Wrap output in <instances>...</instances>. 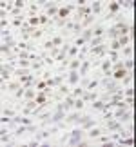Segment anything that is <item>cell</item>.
Here are the masks:
<instances>
[{
    "label": "cell",
    "mask_w": 136,
    "mask_h": 147,
    "mask_svg": "<svg viewBox=\"0 0 136 147\" xmlns=\"http://www.w3.org/2000/svg\"><path fill=\"white\" fill-rule=\"evenodd\" d=\"M133 116H134L133 107H131V109H125V111H122V109H116L114 111V118H116V120H120L122 123H131L133 122Z\"/></svg>",
    "instance_id": "obj_1"
},
{
    "label": "cell",
    "mask_w": 136,
    "mask_h": 147,
    "mask_svg": "<svg viewBox=\"0 0 136 147\" xmlns=\"http://www.w3.org/2000/svg\"><path fill=\"white\" fill-rule=\"evenodd\" d=\"M82 136H83V129L82 127H76V129H73L71 131V138H69V144L71 147H75V145H80L82 142Z\"/></svg>",
    "instance_id": "obj_2"
},
{
    "label": "cell",
    "mask_w": 136,
    "mask_h": 147,
    "mask_svg": "<svg viewBox=\"0 0 136 147\" xmlns=\"http://www.w3.org/2000/svg\"><path fill=\"white\" fill-rule=\"evenodd\" d=\"M96 125V120L91 115H82L80 118V123H78V127H82L83 131H89V129H93Z\"/></svg>",
    "instance_id": "obj_3"
},
{
    "label": "cell",
    "mask_w": 136,
    "mask_h": 147,
    "mask_svg": "<svg viewBox=\"0 0 136 147\" xmlns=\"http://www.w3.org/2000/svg\"><path fill=\"white\" fill-rule=\"evenodd\" d=\"M65 116H67V113H65V111H55V113H53V116L49 118L47 125H56V123L64 122V120H65ZM47 125H45V127H47Z\"/></svg>",
    "instance_id": "obj_4"
},
{
    "label": "cell",
    "mask_w": 136,
    "mask_h": 147,
    "mask_svg": "<svg viewBox=\"0 0 136 147\" xmlns=\"http://www.w3.org/2000/svg\"><path fill=\"white\" fill-rule=\"evenodd\" d=\"M105 129H107V131H112V133H116V131H122V129H123V123L120 122V120H112V118H111V120H105Z\"/></svg>",
    "instance_id": "obj_5"
},
{
    "label": "cell",
    "mask_w": 136,
    "mask_h": 147,
    "mask_svg": "<svg viewBox=\"0 0 136 147\" xmlns=\"http://www.w3.org/2000/svg\"><path fill=\"white\" fill-rule=\"evenodd\" d=\"M107 42L105 44H102V46H96V47H91V55H96V56H102V58H104V56L107 55Z\"/></svg>",
    "instance_id": "obj_6"
},
{
    "label": "cell",
    "mask_w": 136,
    "mask_h": 147,
    "mask_svg": "<svg viewBox=\"0 0 136 147\" xmlns=\"http://www.w3.org/2000/svg\"><path fill=\"white\" fill-rule=\"evenodd\" d=\"M80 73L78 71H69V75H67V82H69V86H78V82H80Z\"/></svg>",
    "instance_id": "obj_7"
},
{
    "label": "cell",
    "mask_w": 136,
    "mask_h": 147,
    "mask_svg": "<svg viewBox=\"0 0 136 147\" xmlns=\"http://www.w3.org/2000/svg\"><path fill=\"white\" fill-rule=\"evenodd\" d=\"M80 118H82V113L80 111H75V113H69V115L65 116V122L67 123H80Z\"/></svg>",
    "instance_id": "obj_8"
},
{
    "label": "cell",
    "mask_w": 136,
    "mask_h": 147,
    "mask_svg": "<svg viewBox=\"0 0 136 147\" xmlns=\"http://www.w3.org/2000/svg\"><path fill=\"white\" fill-rule=\"evenodd\" d=\"M129 73H131V71H127L125 67H122V69H116V71H112V78L120 82V80H123V78H125V76L129 75Z\"/></svg>",
    "instance_id": "obj_9"
},
{
    "label": "cell",
    "mask_w": 136,
    "mask_h": 147,
    "mask_svg": "<svg viewBox=\"0 0 136 147\" xmlns=\"http://www.w3.org/2000/svg\"><path fill=\"white\" fill-rule=\"evenodd\" d=\"M75 9V5H65V7H60V11H58V16H56V18H62V20H67V15L71 13V11Z\"/></svg>",
    "instance_id": "obj_10"
},
{
    "label": "cell",
    "mask_w": 136,
    "mask_h": 147,
    "mask_svg": "<svg viewBox=\"0 0 136 147\" xmlns=\"http://www.w3.org/2000/svg\"><path fill=\"white\" fill-rule=\"evenodd\" d=\"M58 7H56L55 4H45V15L47 16H53V18H56L58 16Z\"/></svg>",
    "instance_id": "obj_11"
},
{
    "label": "cell",
    "mask_w": 136,
    "mask_h": 147,
    "mask_svg": "<svg viewBox=\"0 0 136 147\" xmlns=\"http://www.w3.org/2000/svg\"><path fill=\"white\" fill-rule=\"evenodd\" d=\"M98 96H100V94H98V91H86V93H83V102H86V104H89V102H94V100H98Z\"/></svg>",
    "instance_id": "obj_12"
},
{
    "label": "cell",
    "mask_w": 136,
    "mask_h": 147,
    "mask_svg": "<svg viewBox=\"0 0 136 147\" xmlns=\"http://www.w3.org/2000/svg\"><path fill=\"white\" fill-rule=\"evenodd\" d=\"M89 69H91V60H83L82 65H80V69H78V73H80V76H87Z\"/></svg>",
    "instance_id": "obj_13"
},
{
    "label": "cell",
    "mask_w": 136,
    "mask_h": 147,
    "mask_svg": "<svg viewBox=\"0 0 136 147\" xmlns=\"http://www.w3.org/2000/svg\"><path fill=\"white\" fill-rule=\"evenodd\" d=\"M107 38H109V40H118V38H120V31H118L114 26H111L109 29H107Z\"/></svg>",
    "instance_id": "obj_14"
},
{
    "label": "cell",
    "mask_w": 136,
    "mask_h": 147,
    "mask_svg": "<svg viewBox=\"0 0 136 147\" xmlns=\"http://www.w3.org/2000/svg\"><path fill=\"white\" fill-rule=\"evenodd\" d=\"M94 36H107V29H105V26H96V27H93V38Z\"/></svg>",
    "instance_id": "obj_15"
},
{
    "label": "cell",
    "mask_w": 136,
    "mask_h": 147,
    "mask_svg": "<svg viewBox=\"0 0 136 147\" xmlns=\"http://www.w3.org/2000/svg\"><path fill=\"white\" fill-rule=\"evenodd\" d=\"M102 133H104V131H102V129H100V127H96V125H94L93 129H89V133H87V136H89L91 140H94V138H100V134H102Z\"/></svg>",
    "instance_id": "obj_16"
},
{
    "label": "cell",
    "mask_w": 136,
    "mask_h": 147,
    "mask_svg": "<svg viewBox=\"0 0 136 147\" xmlns=\"http://www.w3.org/2000/svg\"><path fill=\"white\" fill-rule=\"evenodd\" d=\"M105 40H107V36H94L93 40L89 42V46L91 47H96V46H102V44H105Z\"/></svg>",
    "instance_id": "obj_17"
},
{
    "label": "cell",
    "mask_w": 136,
    "mask_h": 147,
    "mask_svg": "<svg viewBox=\"0 0 136 147\" xmlns=\"http://www.w3.org/2000/svg\"><path fill=\"white\" fill-rule=\"evenodd\" d=\"M83 93H86V89H83L82 86H75V89L71 91V96H75V98H80V96H83Z\"/></svg>",
    "instance_id": "obj_18"
},
{
    "label": "cell",
    "mask_w": 136,
    "mask_h": 147,
    "mask_svg": "<svg viewBox=\"0 0 136 147\" xmlns=\"http://www.w3.org/2000/svg\"><path fill=\"white\" fill-rule=\"evenodd\" d=\"M80 65H82V60L80 58H73L69 62V69L71 71H78V69H80Z\"/></svg>",
    "instance_id": "obj_19"
},
{
    "label": "cell",
    "mask_w": 136,
    "mask_h": 147,
    "mask_svg": "<svg viewBox=\"0 0 136 147\" xmlns=\"http://www.w3.org/2000/svg\"><path fill=\"white\" fill-rule=\"evenodd\" d=\"M26 100H35L36 98V91L33 87H26V94H24Z\"/></svg>",
    "instance_id": "obj_20"
},
{
    "label": "cell",
    "mask_w": 136,
    "mask_h": 147,
    "mask_svg": "<svg viewBox=\"0 0 136 147\" xmlns=\"http://www.w3.org/2000/svg\"><path fill=\"white\" fill-rule=\"evenodd\" d=\"M82 38H83L86 42H91V40H93V27H87V29H83Z\"/></svg>",
    "instance_id": "obj_21"
},
{
    "label": "cell",
    "mask_w": 136,
    "mask_h": 147,
    "mask_svg": "<svg viewBox=\"0 0 136 147\" xmlns=\"http://www.w3.org/2000/svg\"><path fill=\"white\" fill-rule=\"evenodd\" d=\"M94 22V15H87L86 18H83V22H82V26H83V29H87V27H91V24Z\"/></svg>",
    "instance_id": "obj_22"
},
{
    "label": "cell",
    "mask_w": 136,
    "mask_h": 147,
    "mask_svg": "<svg viewBox=\"0 0 136 147\" xmlns=\"http://www.w3.org/2000/svg\"><path fill=\"white\" fill-rule=\"evenodd\" d=\"M0 78H2V82L11 80V71H9V69H5V67H2V71H0Z\"/></svg>",
    "instance_id": "obj_23"
},
{
    "label": "cell",
    "mask_w": 136,
    "mask_h": 147,
    "mask_svg": "<svg viewBox=\"0 0 136 147\" xmlns=\"http://www.w3.org/2000/svg\"><path fill=\"white\" fill-rule=\"evenodd\" d=\"M105 56H109L111 62H118V60H120V53H118V51H111V49H109Z\"/></svg>",
    "instance_id": "obj_24"
},
{
    "label": "cell",
    "mask_w": 136,
    "mask_h": 147,
    "mask_svg": "<svg viewBox=\"0 0 136 147\" xmlns=\"http://www.w3.org/2000/svg\"><path fill=\"white\" fill-rule=\"evenodd\" d=\"M100 67H102V71H104V73H109V71L112 69V62H111V60H104Z\"/></svg>",
    "instance_id": "obj_25"
},
{
    "label": "cell",
    "mask_w": 136,
    "mask_h": 147,
    "mask_svg": "<svg viewBox=\"0 0 136 147\" xmlns=\"http://www.w3.org/2000/svg\"><path fill=\"white\" fill-rule=\"evenodd\" d=\"M91 11H93V15H100V11H102V4L100 2H93L91 4Z\"/></svg>",
    "instance_id": "obj_26"
},
{
    "label": "cell",
    "mask_w": 136,
    "mask_h": 147,
    "mask_svg": "<svg viewBox=\"0 0 136 147\" xmlns=\"http://www.w3.org/2000/svg\"><path fill=\"white\" fill-rule=\"evenodd\" d=\"M78 53H80V47H76V46H71V49H69V60H73V58H76L78 56Z\"/></svg>",
    "instance_id": "obj_27"
},
{
    "label": "cell",
    "mask_w": 136,
    "mask_h": 147,
    "mask_svg": "<svg viewBox=\"0 0 136 147\" xmlns=\"http://www.w3.org/2000/svg\"><path fill=\"white\" fill-rule=\"evenodd\" d=\"M83 107H86V102H83V98L80 96V98H75V109L76 111H82Z\"/></svg>",
    "instance_id": "obj_28"
},
{
    "label": "cell",
    "mask_w": 136,
    "mask_h": 147,
    "mask_svg": "<svg viewBox=\"0 0 136 147\" xmlns=\"http://www.w3.org/2000/svg\"><path fill=\"white\" fill-rule=\"evenodd\" d=\"M120 7H123V9H134L136 4L131 2V0H123V2H120Z\"/></svg>",
    "instance_id": "obj_29"
},
{
    "label": "cell",
    "mask_w": 136,
    "mask_h": 147,
    "mask_svg": "<svg viewBox=\"0 0 136 147\" xmlns=\"http://www.w3.org/2000/svg\"><path fill=\"white\" fill-rule=\"evenodd\" d=\"M26 131H27V125H24V123H22V125H18L15 129V136H22V134H26Z\"/></svg>",
    "instance_id": "obj_30"
},
{
    "label": "cell",
    "mask_w": 136,
    "mask_h": 147,
    "mask_svg": "<svg viewBox=\"0 0 136 147\" xmlns=\"http://www.w3.org/2000/svg\"><path fill=\"white\" fill-rule=\"evenodd\" d=\"M104 105H105V102L102 100V98H98V100L93 102V109L94 111H102V107H104Z\"/></svg>",
    "instance_id": "obj_31"
},
{
    "label": "cell",
    "mask_w": 136,
    "mask_h": 147,
    "mask_svg": "<svg viewBox=\"0 0 136 147\" xmlns=\"http://www.w3.org/2000/svg\"><path fill=\"white\" fill-rule=\"evenodd\" d=\"M0 140H2V145H5V144H15L13 140H11V134H9V133H2Z\"/></svg>",
    "instance_id": "obj_32"
},
{
    "label": "cell",
    "mask_w": 136,
    "mask_h": 147,
    "mask_svg": "<svg viewBox=\"0 0 136 147\" xmlns=\"http://www.w3.org/2000/svg\"><path fill=\"white\" fill-rule=\"evenodd\" d=\"M122 55L125 56V60H127V58H131V56H133V47H131V46H125V47L122 49Z\"/></svg>",
    "instance_id": "obj_33"
},
{
    "label": "cell",
    "mask_w": 136,
    "mask_h": 147,
    "mask_svg": "<svg viewBox=\"0 0 136 147\" xmlns=\"http://www.w3.org/2000/svg\"><path fill=\"white\" fill-rule=\"evenodd\" d=\"M2 115H4V116L15 118V116H16V111H15V109H9V107H4V109H2Z\"/></svg>",
    "instance_id": "obj_34"
},
{
    "label": "cell",
    "mask_w": 136,
    "mask_h": 147,
    "mask_svg": "<svg viewBox=\"0 0 136 147\" xmlns=\"http://www.w3.org/2000/svg\"><path fill=\"white\" fill-rule=\"evenodd\" d=\"M51 40H53V44H55L56 47H62V46H64V38H62L60 35H56V36H53V38H51Z\"/></svg>",
    "instance_id": "obj_35"
},
{
    "label": "cell",
    "mask_w": 136,
    "mask_h": 147,
    "mask_svg": "<svg viewBox=\"0 0 136 147\" xmlns=\"http://www.w3.org/2000/svg\"><path fill=\"white\" fill-rule=\"evenodd\" d=\"M20 87H22L20 82H11V84H7V91H18Z\"/></svg>",
    "instance_id": "obj_36"
},
{
    "label": "cell",
    "mask_w": 136,
    "mask_h": 147,
    "mask_svg": "<svg viewBox=\"0 0 136 147\" xmlns=\"http://www.w3.org/2000/svg\"><path fill=\"white\" fill-rule=\"evenodd\" d=\"M118 42H120V46H122V47H125V46H129V42H131V36H129V35L120 36V38H118Z\"/></svg>",
    "instance_id": "obj_37"
},
{
    "label": "cell",
    "mask_w": 136,
    "mask_h": 147,
    "mask_svg": "<svg viewBox=\"0 0 136 147\" xmlns=\"http://www.w3.org/2000/svg\"><path fill=\"white\" fill-rule=\"evenodd\" d=\"M27 24H29V26H33V27H36L38 24H40V16H29Z\"/></svg>",
    "instance_id": "obj_38"
},
{
    "label": "cell",
    "mask_w": 136,
    "mask_h": 147,
    "mask_svg": "<svg viewBox=\"0 0 136 147\" xmlns=\"http://www.w3.org/2000/svg\"><path fill=\"white\" fill-rule=\"evenodd\" d=\"M53 47H55V44H53V40H45V42L42 44V49H44V51H47V53H49V51L53 49Z\"/></svg>",
    "instance_id": "obj_39"
},
{
    "label": "cell",
    "mask_w": 136,
    "mask_h": 147,
    "mask_svg": "<svg viewBox=\"0 0 136 147\" xmlns=\"http://www.w3.org/2000/svg\"><path fill=\"white\" fill-rule=\"evenodd\" d=\"M44 31H45V29H35V31L31 33V38H33V40H38V38L44 35Z\"/></svg>",
    "instance_id": "obj_40"
},
{
    "label": "cell",
    "mask_w": 136,
    "mask_h": 147,
    "mask_svg": "<svg viewBox=\"0 0 136 147\" xmlns=\"http://www.w3.org/2000/svg\"><path fill=\"white\" fill-rule=\"evenodd\" d=\"M98 84H100V80H98V78H93V80L89 82V86H87V89H86V91H93V89H94L96 86H98Z\"/></svg>",
    "instance_id": "obj_41"
},
{
    "label": "cell",
    "mask_w": 136,
    "mask_h": 147,
    "mask_svg": "<svg viewBox=\"0 0 136 147\" xmlns=\"http://www.w3.org/2000/svg\"><path fill=\"white\" fill-rule=\"evenodd\" d=\"M0 51H2V55L11 56V47H9V46H5V44H2V46H0Z\"/></svg>",
    "instance_id": "obj_42"
},
{
    "label": "cell",
    "mask_w": 136,
    "mask_h": 147,
    "mask_svg": "<svg viewBox=\"0 0 136 147\" xmlns=\"http://www.w3.org/2000/svg\"><path fill=\"white\" fill-rule=\"evenodd\" d=\"M123 67H125L127 71H131L133 67H134V60H131V58H127L125 62H123Z\"/></svg>",
    "instance_id": "obj_43"
},
{
    "label": "cell",
    "mask_w": 136,
    "mask_h": 147,
    "mask_svg": "<svg viewBox=\"0 0 136 147\" xmlns=\"http://www.w3.org/2000/svg\"><path fill=\"white\" fill-rule=\"evenodd\" d=\"M58 53H60V47H56V46H55V47L47 53V56H51V58H56V56H58Z\"/></svg>",
    "instance_id": "obj_44"
},
{
    "label": "cell",
    "mask_w": 136,
    "mask_h": 147,
    "mask_svg": "<svg viewBox=\"0 0 136 147\" xmlns=\"http://www.w3.org/2000/svg\"><path fill=\"white\" fill-rule=\"evenodd\" d=\"M42 65H44V60H42V62H33V64H31V69H33V71H40Z\"/></svg>",
    "instance_id": "obj_45"
},
{
    "label": "cell",
    "mask_w": 136,
    "mask_h": 147,
    "mask_svg": "<svg viewBox=\"0 0 136 147\" xmlns=\"http://www.w3.org/2000/svg\"><path fill=\"white\" fill-rule=\"evenodd\" d=\"M122 46H120V42L118 40H111V51H120Z\"/></svg>",
    "instance_id": "obj_46"
},
{
    "label": "cell",
    "mask_w": 136,
    "mask_h": 147,
    "mask_svg": "<svg viewBox=\"0 0 136 147\" xmlns=\"http://www.w3.org/2000/svg\"><path fill=\"white\" fill-rule=\"evenodd\" d=\"M123 96H125V98L134 96V89L133 87H125V89H123Z\"/></svg>",
    "instance_id": "obj_47"
},
{
    "label": "cell",
    "mask_w": 136,
    "mask_h": 147,
    "mask_svg": "<svg viewBox=\"0 0 136 147\" xmlns=\"http://www.w3.org/2000/svg\"><path fill=\"white\" fill-rule=\"evenodd\" d=\"M118 144L120 145H133V138H120Z\"/></svg>",
    "instance_id": "obj_48"
},
{
    "label": "cell",
    "mask_w": 136,
    "mask_h": 147,
    "mask_svg": "<svg viewBox=\"0 0 136 147\" xmlns=\"http://www.w3.org/2000/svg\"><path fill=\"white\" fill-rule=\"evenodd\" d=\"M31 64H33L31 60H18V65H20V67H24V69H27V67H31Z\"/></svg>",
    "instance_id": "obj_49"
},
{
    "label": "cell",
    "mask_w": 136,
    "mask_h": 147,
    "mask_svg": "<svg viewBox=\"0 0 136 147\" xmlns=\"http://www.w3.org/2000/svg\"><path fill=\"white\" fill-rule=\"evenodd\" d=\"M89 82H91V78H89V76H82V80H80V86H82L83 89H87Z\"/></svg>",
    "instance_id": "obj_50"
},
{
    "label": "cell",
    "mask_w": 136,
    "mask_h": 147,
    "mask_svg": "<svg viewBox=\"0 0 136 147\" xmlns=\"http://www.w3.org/2000/svg\"><path fill=\"white\" fill-rule=\"evenodd\" d=\"M131 82H133V73H129V75H127V76H125V78H123V80H122V84H123V86L127 87V86H129V84H131Z\"/></svg>",
    "instance_id": "obj_51"
},
{
    "label": "cell",
    "mask_w": 136,
    "mask_h": 147,
    "mask_svg": "<svg viewBox=\"0 0 136 147\" xmlns=\"http://www.w3.org/2000/svg\"><path fill=\"white\" fill-rule=\"evenodd\" d=\"M13 4H15V7H16V9H20V11H22V9H24V7H26V4H24V0H15V2H13Z\"/></svg>",
    "instance_id": "obj_52"
},
{
    "label": "cell",
    "mask_w": 136,
    "mask_h": 147,
    "mask_svg": "<svg viewBox=\"0 0 136 147\" xmlns=\"http://www.w3.org/2000/svg\"><path fill=\"white\" fill-rule=\"evenodd\" d=\"M75 46H76V47H83V46H86V40H83L82 36H78L76 40H75Z\"/></svg>",
    "instance_id": "obj_53"
},
{
    "label": "cell",
    "mask_w": 136,
    "mask_h": 147,
    "mask_svg": "<svg viewBox=\"0 0 136 147\" xmlns=\"http://www.w3.org/2000/svg\"><path fill=\"white\" fill-rule=\"evenodd\" d=\"M55 62H56V60H55V58H51V56H44V64H45V65H49V67H51V65L55 64Z\"/></svg>",
    "instance_id": "obj_54"
},
{
    "label": "cell",
    "mask_w": 136,
    "mask_h": 147,
    "mask_svg": "<svg viewBox=\"0 0 136 147\" xmlns=\"http://www.w3.org/2000/svg\"><path fill=\"white\" fill-rule=\"evenodd\" d=\"M98 142H100V144H107V142H111V136H107V134H100Z\"/></svg>",
    "instance_id": "obj_55"
},
{
    "label": "cell",
    "mask_w": 136,
    "mask_h": 147,
    "mask_svg": "<svg viewBox=\"0 0 136 147\" xmlns=\"http://www.w3.org/2000/svg\"><path fill=\"white\" fill-rule=\"evenodd\" d=\"M29 11H31V16H35L36 11H38V4H31L29 5Z\"/></svg>",
    "instance_id": "obj_56"
},
{
    "label": "cell",
    "mask_w": 136,
    "mask_h": 147,
    "mask_svg": "<svg viewBox=\"0 0 136 147\" xmlns=\"http://www.w3.org/2000/svg\"><path fill=\"white\" fill-rule=\"evenodd\" d=\"M27 131H29V133H33V134H35V133L38 131V125H35V123H31V125H27Z\"/></svg>",
    "instance_id": "obj_57"
},
{
    "label": "cell",
    "mask_w": 136,
    "mask_h": 147,
    "mask_svg": "<svg viewBox=\"0 0 136 147\" xmlns=\"http://www.w3.org/2000/svg\"><path fill=\"white\" fill-rule=\"evenodd\" d=\"M47 20H49V16H47V15H42V16H40V24L45 26V24H47Z\"/></svg>",
    "instance_id": "obj_58"
},
{
    "label": "cell",
    "mask_w": 136,
    "mask_h": 147,
    "mask_svg": "<svg viewBox=\"0 0 136 147\" xmlns=\"http://www.w3.org/2000/svg\"><path fill=\"white\" fill-rule=\"evenodd\" d=\"M38 144H40V140H36V138H33L31 142H29V145H31V147H36Z\"/></svg>",
    "instance_id": "obj_59"
},
{
    "label": "cell",
    "mask_w": 136,
    "mask_h": 147,
    "mask_svg": "<svg viewBox=\"0 0 136 147\" xmlns=\"http://www.w3.org/2000/svg\"><path fill=\"white\" fill-rule=\"evenodd\" d=\"M0 24H2V29H5V27H7V20L2 18V22H0Z\"/></svg>",
    "instance_id": "obj_60"
},
{
    "label": "cell",
    "mask_w": 136,
    "mask_h": 147,
    "mask_svg": "<svg viewBox=\"0 0 136 147\" xmlns=\"http://www.w3.org/2000/svg\"><path fill=\"white\" fill-rule=\"evenodd\" d=\"M11 13H13V15H20V9H16V7H15L13 11H11ZM20 16H22V15H20Z\"/></svg>",
    "instance_id": "obj_61"
}]
</instances>
